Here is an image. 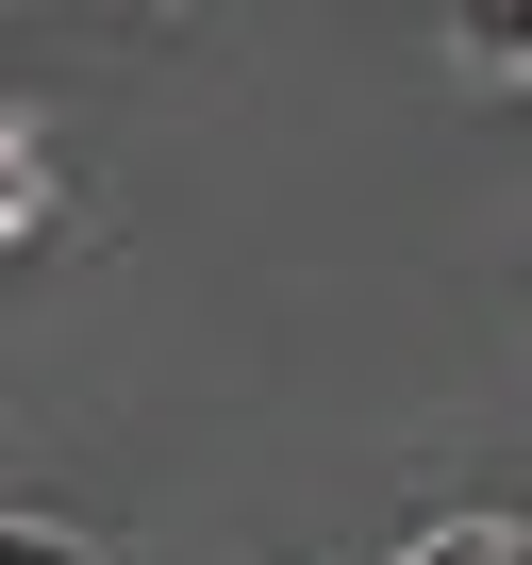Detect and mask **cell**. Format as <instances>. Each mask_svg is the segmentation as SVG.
<instances>
[{
	"label": "cell",
	"instance_id": "6da1fadb",
	"mask_svg": "<svg viewBox=\"0 0 532 565\" xmlns=\"http://www.w3.org/2000/svg\"><path fill=\"white\" fill-rule=\"evenodd\" d=\"M449 67L466 84H532V0H466V18H449Z\"/></svg>",
	"mask_w": 532,
	"mask_h": 565
},
{
	"label": "cell",
	"instance_id": "7a4b0ae2",
	"mask_svg": "<svg viewBox=\"0 0 532 565\" xmlns=\"http://www.w3.org/2000/svg\"><path fill=\"white\" fill-rule=\"evenodd\" d=\"M51 216V150H34V100L0 84V233H34Z\"/></svg>",
	"mask_w": 532,
	"mask_h": 565
},
{
	"label": "cell",
	"instance_id": "3957f363",
	"mask_svg": "<svg viewBox=\"0 0 532 565\" xmlns=\"http://www.w3.org/2000/svg\"><path fill=\"white\" fill-rule=\"evenodd\" d=\"M416 565H532V532H515V515H433Z\"/></svg>",
	"mask_w": 532,
	"mask_h": 565
},
{
	"label": "cell",
	"instance_id": "277c9868",
	"mask_svg": "<svg viewBox=\"0 0 532 565\" xmlns=\"http://www.w3.org/2000/svg\"><path fill=\"white\" fill-rule=\"evenodd\" d=\"M0 565H117V548L67 532V515H0Z\"/></svg>",
	"mask_w": 532,
	"mask_h": 565
}]
</instances>
